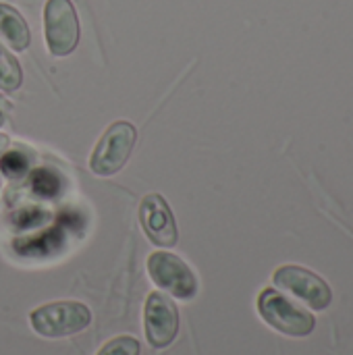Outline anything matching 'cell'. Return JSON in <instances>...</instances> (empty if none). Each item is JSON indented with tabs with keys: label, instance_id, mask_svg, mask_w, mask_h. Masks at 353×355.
Segmentation results:
<instances>
[{
	"label": "cell",
	"instance_id": "obj_8",
	"mask_svg": "<svg viewBox=\"0 0 353 355\" xmlns=\"http://www.w3.org/2000/svg\"><path fill=\"white\" fill-rule=\"evenodd\" d=\"M139 220L152 243L160 248H173L177 243V223L171 206L158 193H150L139 204Z\"/></svg>",
	"mask_w": 353,
	"mask_h": 355
},
{
	"label": "cell",
	"instance_id": "obj_13",
	"mask_svg": "<svg viewBox=\"0 0 353 355\" xmlns=\"http://www.w3.org/2000/svg\"><path fill=\"white\" fill-rule=\"evenodd\" d=\"M98 355H139V343L133 337H117L108 341Z\"/></svg>",
	"mask_w": 353,
	"mask_h": 355
},
{
	"label": "cell",
	"instance_id": "obj_9",
	"mask_svg": "<svg viewBox=\"0 0 353 355\" xmlns=\"http://www.w3.org/2000/svg\"><path fill=\"white\" fill-rule=\"evenodd\" d=\"M0 35L15 48V50H25L29 46V27L25 19L8 4L0 2Z\"/></svg>",
	"mask_w": 353,
	"mask_h": 355
},
{
	"label": "cell",
	"instance_id": "obj_1",
	"mask_svg": "<svg viewBox=\"0 0 353 355\" xmlns=\"http://www.w3.org/2000/svg\"><path fill=\"white\" fill-rule=\"evenodd\" d=\"M29 320L37 335L62 339L85 331L92 322V312L79 302H54L33 310Z\"/></svg>",
	"mask_w": 353,
	"mask_h": 355
},
{
	"label": "cell",
	"instance_id": "obj_11",
	"mask_svg": "<svg viewBox=\"0 0 353 355\" xmlns=\"http://www.w3.org/2000/svg\"><path fill=\"white\" fill-rule=\"evenodd\" d=\"M31 187L35 196L50 200L62 191V177L52 168H37L31 177Z\"/></svg>",
	"mask_w": 353,
	"mask_h": 355
},
{
	"label": "cell",
	"instance_id": "obj_15",
	"mask_svg": "<svg viewBox=\"0 0 353 355\" xmlns=\"http://www.w3.org/2000/svg\"><path fill=\"white\" fill-rule=\"evenodd\" d=\"M0 185H2V175H0Z\"/></svg>",
	"mask_w": 353,
	"mask_h": 355
},
{
	"label": "cell",
	"instance_id": "obj_12",
	"mask_svg": "<svg viewBox=\"0 0 353 355\" xmlns=\"http://www.w3.org/2000/svg\"><path fill=\"white\" fill-rule=\"evenodd\" d=\"M31 168V156L23 152H6L0 156V171L8 179H21Z\"/></svg>",
	"mask_w": 353,
	"mask_h": 355
},
{
	"label": "cell",
	"instance_id": "obj_10",
	"mask_svg": "<svg viewBox=\"0 0 353 355\" xmlns=\"http://www.w3.org/2000/svg\"><path fill=\"white\" fill-rule=\"evenodd\" d=\"M23 83V71L19 60L0 44V89L15 92Z\"/></svg>",
	"mask_w": 353,
	"mask_h": 355
},
{
	"label": "cell",
	"instance_id": "obj_14",
	"mask_svg": "<svg viewBox=\"0 0 353 355\" xmlns=\"http://www.w3.org/2000/svg\"><path fill=\"white\" fill-rule=\"evenodd\" d=\"M8 146H10V139H8L4 133H0V156L6 152V148H8Z\"/></svg>",
	"mask_w": 353,
	"mask_h": 355
},
{
	"label": "cell",
	"instance_id": "obj_4",
	"mask_svg": "<svg viewBox=\"0 0 353 355\" xmlns=\"http://www.w3.org/2000/svg\"><path fill=\"white\" fill-rule=\"evenodd\" d=\"M148 272L152 281L179 300H191L198 293V279L193 270L175 254L156 252L148 258Z\"/></svg>",
	"mask_w": 353,
	"mask_h": 355
},
{
	"label": "cell",
	"instance_id": "obj_3",
	"mask_svg": "<svg viewBox=\"0 0 353 355\" xmlns=\"http://www.w3.org/2000/svg\"><path fill=\"white\" fill-rule=\"evenodd\" d=\"M135 139H137V131L131 123H127V121L112 123L100 137V141L92 154L89 168L100 177H110V175L119 173L125 166V162L129 160Z\"/></svg>",
	"mask_w": 353,
	"mask_h": 355
},
{
	"label": "cell",
	"instance_id": "obj_6",
	"mask_svg": "<svg viewBox=\"0 0 353 355\" xmlns=\"http://www.w3.org/2000/svg\"><path fill=\"white\" fill-rule=\"evenodd\" d=\"M273 279L277 287L298 295L312 310H325L331 306V300H333L331 287L312 270L289 264V266H281Z\"/></svg>",
	"mask_w": 353,
	"mask_h": 355
},
{
	"label": "cell",
	"instance_id": "obj_2",
	"mask_svg": "<svg viewBox=\"0 0 353 355\" xmlns=\"http://www.w3.org/2000/svg\"><path fill=\"white\" fill-rule=\"evenodd\" d=\"M258 312L266 324L287 337H308L316 327V320L310 312L289 302L277 289H264L260 293Z\"/></svg>",
	"mask_w": 353,
	"mask_h": 355
},
{
	"label": "cell",
	"instance_id": "obj_5",
	"mask_svg": "<svg viewBox=\"0 0 353 355\" xmlns=\"http://www.w3.org/2000/svg\"><path fill=\"white\" fill-rule=\"evenodd\" d=\"M46 42L54 56H67L79 42V21L71 0H48L44 10Z\"/></svg>",
	"mask_w": 353,
	"mask_h": 355
},
{
	"label": "cell",
	"instance_id": "obj_7",
	"mask_svg": "<svg viewBox=\"0 0 353 355\" xmlns=\"http://www.w3.org/2000/svg\"><path fill=\"white\" fill-rule=\"evenodd\" d=\"M144 322L148 343L156 349H164L175 341L179 331L177 306L164 293H152L146 302Z\"/></svg>",
	"mask_w": 353,
	"mask_h": 355
}]
</instances>
